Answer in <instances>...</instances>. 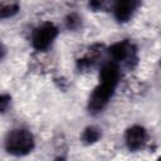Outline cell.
I'll use <instances>...</instances> for the list:
<instances>
[{"label": "cell", "mask_w": 161, "mask_h": 161, "mask_svg": "<svg viewBox=\"0 0 161 161\" xmlns=\"http://www.w3.org/2000/svg\"><path fill=\"white\" fill-rule=\"evenodd\" d=\"M140 5V0H113L112 11L117 21L126 23L136 13Z\"/></svg>", "instance_id": "cell-4"}, {"label": "cell", "mask_w": 161, "mask_h": 161, "mask_svg": "<svg viewBox=\"0 0 161 161\" xmlns=\"http://www.w3.org/2000/svg\"><path fill=\"white\" fill-rule=\"evenodd\" d=\"M58 35V29L53 23L45 21L38 25L31 34V44L36 50L48 49Z\"/></svg>", "instance_id": "cell-2"}, {"label": "cell", "mask_w": 161, "mask_h": 161, "mask_svg": "<svg viewBox=\"0 0 161 161\" xmlns=\"http://www.w3.org/2000/svg\"><path fill=\"white\" fill-rule=\"evenodd\" d=\"M156 75H157V79H158V82L161 83V60L158 62V65H157V70H156Z\"/></svg>", "instance_id": "cell-13"}, {"label": "cell", "mask_w": 161, "mask_h": 161, "mask_svg": "<svg viewBox=\"0 0 161 161\" xmlns=\"http://www.w3.org/2000/svg\"><path fill=\"white\" fill-rule=\"evenodd\" d=\"M34 148L33 135L24 128L11 130L5 138V150L14 156H24Z\"/></svg>", "instance_id": "cell-1"}, {"label": "cell", "mask_w": 161, "mask_h": 161, "mask_svg": "<svg viewBox=\"0 0 161 161\" xmlns=\"http://www.w3.org/2000/svg\"><path fill=\"white\" fill-rule=\"evenodd\" d=\"M114 88L116 87H113V86L99 82V84L93 89V92L89 96V101H88L89 111L96 113V112H99L101 109H103L104 106L109 102L111 97L113 96Z\"/></svg>", "instance_id": "cell-3"}, {"label": "cell", "mask_w": 161, "mask_h": 161, "mask_svg": "<svg viewBox=\"0 0 161 161\" xmlns=\"http://www.w3.org/2000/svg\"><path fill=\"white\" fill-rule=\"evenodd\" d=\"M125 140H126L127 147L131 151H137L145 146V143L147 141V132L143 127L135 125L126 131Z\"/></svg>", "instance_id": "cell-6"}, {"label": "cell", "mask_w": 161, "mask_h": 161, "mask_svg": "<svg viewBox=\"0 0 161 161\" xmlns=\"http://www.w3.org/2000/svg\"><path fill=\"white\" fill-rule=\"evenodd\" d=\"M119 75H121V73H119L118 63L109 60L108 63L103 64L99 70V82L116 87L118 84Z\"/></svg>", "instance_id": "cell-7"}, {"label": "cell", "mask_w": 161, "mask_h": 161, "mask_svg": "<svg viewBox=\"0 0 161 161\" xmlns=\"http://www.w3.org/2000/svg\"><path fill=\"white\" fill-rule=\"evenodd\" d=\"M101 137V130L94 127V126H89L87 127L83 133H82V142L86 143V145H91V143H94L99 140Z\"/></svg>", "instance_id": "cell-8"}, {"label": "cell", "mask_w": 161, "mask_h": 161, "mask_svg": "<svg viewBox=\"0 0 161 161\" xmlns=\"http://www.w3.org/2000/svg\"><path fill=\"white\" fill-rule=\"evenodd\" d=\"M19 11V4L18 3H6L1 5V10H0V16L3 19L10 18L13 15H15Z\"/></svg>", "instance_id": "cell-9"}, {"label": "cell", "mask_w": 161, "mask_h": 161, "mask_svg": "<svg viewBox=\"0 0 161 161\" xmlns=\"http://www.w3.org/2000/svg\"><path fill=\"white\" fill-rule=\"evenodd\" d=\"M108 53L112 57V60L116 63H130L132 59H135V48L127 40L114 43L109 48Z\"/></svg>", "instance_id": "cell-5"}, {"label": "cell", "mask_w": 161, "mask_h": 161, "mask_svg": "<svg viewBox=\"0 0 161 161\" xmlns=\"http://www.w3.org/2000/svg\"><path fill=\"white\" fill-rule=\"evenodd\" d=\"M65 24H67V28H68V29H75V28L79 26L80 19H79V16H77L75 14H70V15L67 16Z\"/></svg>", "instance_id": "cell-10"}, {"label": "cell", "mask_w": 161, "mask_h": 161, "mask_svg": "<svg viewBox=\"0 0 161 161\" xmlns=\"http://www.w3.org/2000/svg\"><path fill=\"white\" fill-rule=\"evenodd\" d=\"M107 6V0H91L89 1V8L93 10H103Z\"/></svg>", "instance_id": "cell-11"}, {"label": "cell", "mask_w": 161, "mask_h": 161, "mask_svg": "<svg viewBox=\"0 0 161 161\" xmlns=\"http://www.w3.org/2000/svg\"><path fill=\"white\" fill-rule=\"evenodd\" d=\"M9 101H10V97H9V96H6V94H3V96H1V101H0V103H1V111H3V112H5V109H6V104L9 103Z\"/></svg>", "instance_id": "cell-12"}]
</instances>
